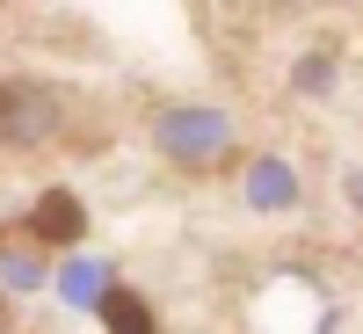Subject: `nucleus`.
I'll return each instance as SVG.
<instances>
[{
  "label": "nucleus",
  "instance_id": "obj_1",
  "mask_svg": "<svg viewBox=\"0 0 363 334\" xmlns=\"http://www.w3.org/2000/svg\"><path fill=\"white\" fill-rule=\"evenodd\" d=\"M51 124H58V102H51V87L0 80V145H37Z\"/></svg>",
  "mask_w": 363,
  "mask_h": 334
},
{
  "label": "nucleus",
  "instance_id": "obj_2",
  "mask_svg": "<svg viewBox=\"0 0 363 334\" xmlns=\"http://www.w3.org/2000/svg\"><path fill=\"white\" fill-rule=\"evenodd\" d=\"M160 145H167V160L211 167V160L225 153V116H211V109H174V116H160Z\"/></svg>",
  "mask_w": 363,
  "mask_h": 334
},
{
  "label": "nucleus",
  "instance_id": "obj_3",
  "mask_svg": "<svg viewBox=\"0 0 363 334\" xmlns=\"http://www.w3.org/2000/svg\"><path fill=\"white\" fill-rule=\"evenodd\" d=\"M80 226H87V211H80V196H73V189H44V196H37V211H29V233H37L44 247H73Z\"/></svg>",
  "mask_w": 363,
  "mask_h": 334
},
{
  "label": "nucleus",
  "instance_id": "obj_4",
  "mask_svg": "<svg viewBox=\"0 0 363 334\" xmlns=\"http://www.w3.org/2000/svg\"><path fill=\"white\" fill-rule=\"evenodd\" d=\"M102 320H109V334H153V306H145L138 291H109Z\"/></svg>",
  "mask_w": 363,
  "mask_h": 334
}]
</instances>
